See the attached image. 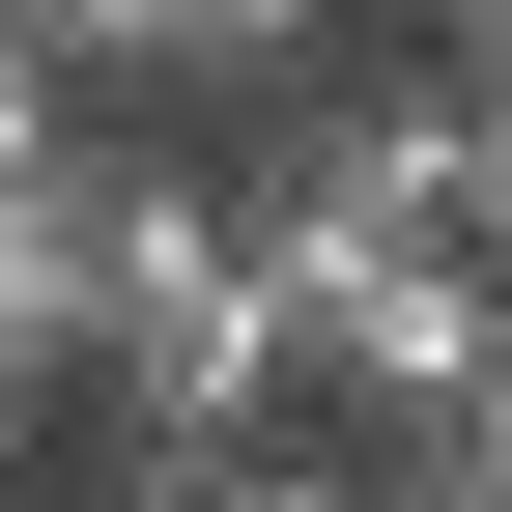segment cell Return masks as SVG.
I'll list each match as a JSON object with an SVG mask.
<instances>
[{"label": "cell", "mask_w": 512, "mask_h": 512, "mask_svg": "<svg viewBox=\"0 0 512 512\" xmlns=\"http://www.w3.org/2000/svg\"><path fill=\"white\" fill-rule=\"evenodd\" d=\"M427 29H456V0H427Z\"/></svg>", "instance_id": "9"}, {"label": "cell", "mask_w": 512, "mask_h": 512, "mask_svg": "<svg viewBox=\"0 0 512 512\" xmlns=\"http://www.w3.org/2000/svg\"><path fill=\"white\" fill-rule=\"evenodd\" d=\"M29 171H86V86H57V57H29V0H0V200H29Z\"/></svg>", "instance_id": "5"}, {"label": "cell", "mask_w": 512, "mask_h": 512, "mask_svg": "<svg viewBox=\"0 0 512 512\" xmlns=\"http://www.w3.org/2000/svg\"><path fill=\"white\" fill-rule=\"evenodd\" d=\"M399 512H512V484H456V456H399Z\"/></svg>", "instance_id": "7"}, {"label": "cell", "mask_w": 512, "mask_h": 512, "mask_svg": "<svg viewBox=\"0 0 512 512\" xmlns=\"http://www.w3.org/2000/svg\"><path fill=\"white\" fill-rule=\"evenodd\" d=\"M29 399H57V370H0V484H29Z\"/></svg>", "instance_id": "8"}, {"label": "cell", "mask_w": 512, "mask_h": 512, "mask_svg": "<svg viewBox=\"0 0 512 512\" xmlns=\"http://www.w3.org/2000/svg\"><path fill=\"white\" fill-rule=\"evenodd\" d=\"M228 200H256L285 285H342V256H456V228H484V86H456V57H427V86H285Z\"/></svg>", "instance_id": "2"}, {"label": "cell", "mask_w": 512, "mask_h": 512, "mask_svg": "<svg viewBox=\"0 0 512 512\" xmlns=\"http://www.w3.org/2000/svg\"><path fill=\"white\" fill-rule=\"evenodd\" d=\"M313 57H342V0H171V57H143V114H285Z\"/></svg>", "instance_id": "3"}, {"label": "cell", "mask_w": 512, "mask_h": 512, "mask_svg": "<svg viewBox=\"0 0 512 512\" xmlns=\"http://www.w3.org/2000/svg\"><path fill=\"white\" fill-rule=\"evenodd\" d=\"M86 313H114V256H86V171H29V200H0V370H86Z\"/></svg>", "instance_id": "4"}, {"label": "cell", "mask_w": 512, "mask_h": 512, "mask_svg": "<svg viewBox=\"0 0 512 512\" xmlns=\"http://www.w3.org/2000/svg\"><path fill=\"white\" fill-rule=\"evenodd\" d=\"M86 256H114L86 399L143 427V456H256V427L313 399V370H285V256H256V200L200 143H86Z\"/></svg>", "instance_id": "1"}, {"label": "cell", "mask_w": 512, "mask_h": 512, "mask_svg": "<svg viewBox=\"0 0 512 512\" xmlns=\"http://www.w3.org/2000/svg\"><path fill=\"white\" fill-rule=\"evenodd\" d=\"M114 512H256V456H143V484H114Z\"/></svg>", "instance_id": "6"}]
</instances>
